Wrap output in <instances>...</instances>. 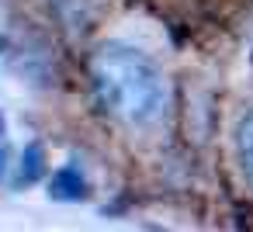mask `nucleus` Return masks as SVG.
<instances>
[{"label":"nucleus","instance_id":"nucleus-1","mask_svg":"<svg viewBox=\"0 0 253 232\" xmlns=\"http://www.w3.org/2000/svg\"><path fill=\"white\" fill-rule=\"evenodd\" d=\"M97 104L125 125H156L167 115V80L153 59L128 45H101L90 59Z\"/></svg>","mask_w":253,"mask_h":232},{"label":"nucleus","instance_id":"nucleus-2","mask_svg":"<svg viewBox=\"0 0 253 232\" xmlns=\"http://www.w3.org/2000/svg\"><path fill=\"white\" fill-rule=\"evenodd\" d=\"M49 194H52L56 201H84V197H87V180H84L80 166H77V163L59 166V170L52 173V180H49Z\"/></svg>","mask_w":253,"mask_h":232},{"label":"nucleus","instance_id":"nucleus-3","mask_svg":"<svg viewBox=\"0 0 253 232\" xmlns=\"http://www.w3.org/2000/svg\"><path fill=\"white\" fill-rule=\"evenodd\" d=\"M45 173V149L39 142H28L21 153V166H18V184H35Z\"/></svg>","mask_w":253,"mask_h":232},{"label":"nucleus","instance_id":"nucleus-4","mask_svg":"<svg viewBox=\"0 0 253 232\" xmlns=\"http://www.w3.org/2000/svg\"><path fill=\"white\" fill-rule=\"evenodd\" d=\"M236 149H239V163H243V173L253 187V111L239 121L236 128Z\"/></svg>","mask_w":253,"mask_h":232},{"label":"nucleus","instance_id":"nucleus-5","mask_svg":"<svg viewBox=\"0 0 253 232\" xmlns=\"http://www.w3.org/2000/svg\"><path fill=\"white\" fill-rule=\"evenodd\" d=\"M0 173H4V149H0Z\"/></svg>","mask_w":253,"mask_h":232},{"label":"nucleus","instance_id":"nucleus-6","mask_svg":"<svg viewBox=\"0 0 253 232\" xmlns=\"http://www.w3.org/2000/svg\"><path fill=\"white\" fill-rule=\"evenodd\" d=\"M0 135H4V115H0Z\"/></svg>","mask_w":253,"mask_h":232},{"label":"nucleus","instance_id":"nucleus-7","mask_svg":"<svg viewBox=\"0 0 253 232\" xmlns=\"http://www.w3.org/2000/svg\"><path fill=\"white\" fill-rule=\"evenodd\" d=\"M4 45H7V42H4V39H0V52H4Z\"/></svg>","mask_w":253,"mask_h":232}]
</instances>
